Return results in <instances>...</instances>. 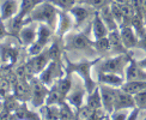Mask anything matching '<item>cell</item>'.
Instances as JSON below:
<instances>
[{
  "label": "cell",
  "mask_w": 146,
  "mask_h": 120,
  "mask_svg": "<svg viewBox=\"0 0 146 120\" xmlns=\"http://www.w3.org/2000/svg\"><path fill=\"white\" fill-rule=\"evenodd\" d=\"M42 119L38 112H34L29 109L27 106V102H22L19 108L12 114V119Z\"/></svg>",
  "instance_id": "obj_23"
},
{
  "label": "cell",
  "mask_w": 146,
  "mask_h": 120,
  "mask_svg": "<svg viewBox=\"0 0 146 120\" xmlns=\"http://www.w3.org/2000/svg\"><path fill=\"white\" fill-rule=\"evenodd\" d=\"M135 106L137 105H135L134 95L126 93L121 88H119L117 93H116V99H115L114 111H116V109H132V108L135 107Z\"/></svg>",
  "instance_id": "obj_15"
},
{
  "label": "cell",
  "mask_w": 146,
  "mask_h": 120,
  "mask_svg": "<svg viewBox=\"0 0 146 120\" xmlns=\"http://www.w3.org/2000/svg\"><path fill=\"white\" fill-rule=\"evenodd\" d=\"M30 84H31V100H30L31 106L34 108H40L42 105L46 103L49 87H47L38 78V76L33 77L30 79Z\"/></svg>",
  "instance_id": "obj_6"
},
{
  "label": "cell",
  "mask_w": 146,
  "mask_h": 120,
  "mask_svg": "<svg viewBox=\"0 0 146 120\" xmlns=\"http://www.w3.org/2000/svg\"><path fill=\"white\" fill-rule=\"evenodd\" d=\"M133 54L131 52L123 54H115L104 59H100L97 64L94 66V70L97 72H113L125 77V71L127 65L129 64Z\"/></svg>",
  "instance_id": "obj_3"
},
{
  "label": "cell",
  "mask_w": 146,
  "mask_h": 120,
  "mask_svg": "<svg viewBox=\"0 0 146 120\" xmlns=\"http://www.w3.org/2000/svg\"><path fill=\"white\" fill-rule=\"evenodd\" d=\"M140 108L139 107H133L132 109H131V112H129V115H128V120H131V119H139V117H140Z\"/></svg>",
  "instance_id": "obj_42"
},
{
  "label": "cell",
  "mask_w": 146,
  "mask_h": 120,
  "mask_svg": "<svg viewBox=\"0 0 146 120\" xmlns=\"http://www.w3.org/2000/svg\"><path fill=\"white\" fill-rule=\"evenodd\" d=\"M134 100L137 107H139L140 109H146V89L137 93L134 95Z\"/></svg>",
  "instance_id": "obj_38"
},
{
  "label": "cell",
  "mask_w": 146,
  "mask_h": 120,
  "mask_svg": "<svg viewBox=\"0 0 146 120\" xmlns=\"http://www.w3.org/2000/svg\"><path fill=\"white\" fill-rule=\"evenodd\" d=\"M64 47L65 51H78L85 53H97L94 48V41L90 39L88 31L79 33H67L64 37Z\"/></svg>",
  "instance_id": "obj_4"
},
{
  "label": "cell",
  "mask_w": 146,
  "mask_h": 120,
  "mask_svg": "<svg viewBox=\"0 0 146 120\" xmlns=\"http://www.w3.org/2000/svg\"><path fill=\"white\" fill-rule=\"evenodd\" d=\"M42 1L43 0H21V9L17 15H19L23 18H27L30 12Z\"/></svg>",
  "instance_id": "obj_29"
},
{
  "label": "cell",
  "mask_w": 146,
  "mask_h": 120,
  "mask_svg": "<svg viewBox=\"0 0 146 120\" xmlns=\"http://www.w3.org/2000/svg\"><path fill=\"white\" fill-rule=\"evenodd\" d=\"M59 11L60 10L54 4H52L49 0H43L25 18V24L30 22L46 23L53 30H56L59 21Z\"/></svg>",
  "instance_id": "obj_2"
},
{
  "label": "cell",
  "mask_w": 146,
  "mask_h": 120,
  "mask_svg": "<svg viewBox=\"0 0 146 120\" xmlns=\"http://www.w3.org/2000/svg\"><path fill=\"white\" fill-rule=\"evenodd\" d=\"M49 1L55 5L59 10H67V11H70L77 4L76 0H49Z\"/></svg>",
  "instance_id": "obj_35"
},
{
  "label": "cell",
  "mask_w": 146,
  "mask_h": 120,
  "mask_svg": "<svg viewBox=\"0 0 146 120\" xmlns=\"http://www.w3.org/2000/svg\"><path fill=\"white\" fill-rule=\"evenodd\" d=\"M21 9V0H1L0 12H1V21L6 22L15 17Z\"/></svg>",
  "instance_id": "obj_16"
},
{
  "label": "cell",
  "mask_w": 146,
  "mask_h": 120,
  "mask_svg": "<svg viewBox=\"0 0 146 120\" xmlns=\"http://www.w3.org/2000/svg\"><path fill=\"white\" fill-rule=\"evenodd\" d=\"M73 73L68 70H65V73L62 77H60L59 79L55 82L56 85L59 88V90L61 91V94L65 96H67V94L71 91V89L73 87V78H72Z\"/></svg>",
  "instance_id": "obj_21"
},
{
  "label": "cell",
  "mask_w": 146,
  "mask_h": 120,
  "mask_svg": "<svg viewBox=\"0 0 146 120\" xmlns=\"http://www.w3.org/2000/svg\"><path fill=\"white\" fill-rule=\"evenodd\" d=\"M77 4H84L85 3V0H76Z\"/></svg>",
  "instance_id": "obj_47"
},
{
  "label": "cell",
  "mask_w": 146,
  "mask_h": 120,
  "mask_svg": "<svg viewBox=\"0 0 146 120\" xmlns=\"http://www.w3.org/2000/svg\"><path fill=\"white\" fill-rule=\"evenodd\" d=\"M131 109H116L110 114V119H122L127 120L129 115Z\"/></svg>",
  "instance_id": "obj_40"
},
{
  "label": "cell",
  "mask_w": 146,
  "mask_h": 120,
  "mask_svg": "<svg viewBox=\"0 0 146 120\" xmlns=\"http://www.w3.org/2000/svg\"><path fill=\"white\" fill-rule=\"evenodd\" d=\"M92 119H95V120H98V119H110V113L107 112L104 109V107L96 108V109L94 111Z\"/></svg>",
  "instance_id": "obj_39"
},
{
  "label": "cell",
  "mask_w": 146,
  "mask_h": 120,
  "mask_svg": "<svg viewBox=\"0 0 146 120\" xmlns=\"http://www.w3.org/2000/svg\"><path fill=\"white\" fill-rule=\"evenodd\" d=\"M111 1H113V0H85L84 4L91 6V7L95 9L96 11H98V10H101L102 7H104V6L109 5Z\"/></svg>",
  "instance_id": "obj_37"
},
{
  "label": "cell",
  "mask_w": 146,
  "mask_h": 120,
  "mask_svg": "<svg viewBox=\"0 0 146 120\" xmlns=\"http://www.w3.org/2000/svg\"><path fill=\"white\" fill-rule=\"evenodd\" d=\"M110 9H111V13L115 18V21H116L119 28L121 27V24H122V21H123V13H122V9H121V5L113 0L110 3Z\"/></svg>",
  "instance_id": "obj_33"
},
{
  "label": "cell",
  "mask_w": 146,
  "mask_h": 120,
  "mask_svg": "<svg viewBox=\"0 0 146 120\" xmlns=\"http://www.w3.org/2000/svg\"><path fill=\"white\" fill-rule=\"evenodd\" d=\"M46 48H47V47L42 46L41 43H38L37 41H35L34 43H31L29 47H27V49H28L29 57H35V55H37V54H40L41 52H43Z\"/></svg>",
  "instance_id": "obj_36"
},
{
  "label": "cell",
  "mask_w": 146,
  "mask_h": 120,
  "mask_svg": "<svg viewBox=\"0 0 146 120\" xmlns=\"http://www.w3.org/2000/svg\"><path fill=\"white\" fill-rule=\"evenodd\" d=\"M18 58V48L12 45H1V67L6 66V70L12 67L17 61Z\"/></svg>",
  "instance_id": "obj_17"
},
{
  "label": "cell",
  "mask_w": 146,
  "mask_h": 120,
  "mask_svg": "<svg viewBox=\"0 0 146 120\" xmlns=\"http://www.w3.org/2000/svg\"><path fill=\"white\" fill-rule=\"evenodd\" d=\"M74 28V19L71 15V12L67 10H60L59 11V21L56 27V36L59 37H64V36L70 33L71 30Z\"/></svg>",
  "instance_id": "obj_10"
},
{
  "label": "cell",
  "mask_w": 146,
  "mask_h": 120,
  "mask_svg": "<svg viewBox=\"0 0 146 120\" xmlns=\"http://www.w3.org/2000/svg\"><path fill=\"white\" fill-rule=\"evenodd\" d=\"M98 85H100L101 95H102V105L107 112L111 114L114 112L115 99H116V93L119 88L107 85V84H98Z\"/></svg>",
  "instance_id": "obj_11"
},
{
  "label": "cell",
  "mask_w": 146,
  "mask_h": 120,
  "mask_svg": "<svg viewBox=\"0 0 146 120\" xmlns=\"http://www.w3.org/2000/svg\"><path fill=\"white\" fill-rule=\"evenodd\" d=\"M131 6L133 7V10H134L135 15L143 16V0H132V1H131Z\"/></svg>",
  "instance_id": "obj_41"
},
{
  "label": "cell",
  "mask_w": 146,
  "mask_h": 120,
  "mask_svg": "<svg viewBox=\"0 0 146 120\" xmlns=\"http://www.w3.org/2000/svg\"><path fill=\"white\" fill-rule=\"evenodd\" d=\"M145 30H146V27H145Z\"/></svg>",
  "instance_id": "obj_48"
},
{
  "label": "cell",
  "mask_w": 146,
  "mask_h": 120,
  "mask_svg": "<svg viewBox=\"0 0 146 120\" xmlns=\"http://www.w3.org/2000/svg\"><path fill=\"white\" fill-rule=\"evenodd\" d=\"M115 1H117L120 4H131L132 0H115Z\"/></svg>",
  "instance_id": "obj_46"
},
{
  "label": "cell",
  "mask_w": 146,
  "mask_h": 120,
  "mask_svg": "<svg viewBox=\"0 0 146 120\" xmlns=\"http://www.w3.org/2000/svg\"><path fill=\"white\" fill-rule=\"evenodd\" d=\"M12 83H13L12 93L21 102L31 100V84L29 79H17L15 76H12Z\"/></svg>",
  "instance_id": "obj_9"
},
{
  "label": "cell",
  "mask_w": 146,
  "mask_h": 120,
  "mask_svg": "<svg viewBox=\"0 0 146 120\" xmlns=\"http://www.w3.org/2000/svg\"><path fill=\"white\" fill-rule=\"evenodd\" d=\"M138 63H139V65H140L141 67L146 71V57L143 58V59H140V60H138Z\"/></svg>",
  "instance_id": "obj_44"
},
{
  "label": "cell",
  "mask_w": 146,
  "mask_h": 120,
  "mask_svg": "<svg viewBox=\"0 0 146 120\" xmlns=\"http://www.w3.org/2000/svg\"><path fill=\"white\" fill-rule=\"evenodd\" d=\"M121 89L126 93H129L132 95H135L137 93L141 91V90L146 89V81H126Z\"/></svg>",
  "instance_id": "obj_27"
},
{
  "label": "cell",
  "mask_w": 146,
  "mask_h": 120,
  "mask_svg": "<svg viewBox=\"0 0 146 120\" xmlns=\"http://www.w3.org/2000/svg\"><path fill=\"white\" fill-rule=\"evenodd\" d=\"M143 16L146 22V0H143Z\"/></svg>",
  "instance_id": "obj_45"
},
{
  "label": "cell",
  "mask_w": 146,
  "mask_h": 120,
  "mask_svg": "<svg viewBox=\"0 0 146 120\" xmlns=\"http://www.w3.org/2000/svg\"><path fill=\"white\" fill-rule=\"evenodd\" d=\"M37 30H38L37 22H30L24 24V27L19 31V42L24 47H29L37 39Z\"/></svg>",
  "instance_id": "obj_12"
},
{
  "label": "cell",
  "mask_w": 146,
  "mask_h": 120,
  "mask_svg": "<svg viewBox=\"0 0 146 120\" xmlns=\"http://www.w3.org/2000/svg\"><path fill=\"white\" fill-rule=\"evenodd\" d=\"M109 41H110V47H111V51L110 53L113 55L115 54H123V53H128L129 49H127L125 47L122 39H121V34H120V29L116 30H111L108 35Z\"/></svg>",
  "instance_id": "obj_20"
},
{
  "label": "cell",
  "mask_w": 146,
  "mask_h": 120,
  "mask_svg": "<svg viewBox=\"0 0 146 120\" xmlns=\"http://www.w3.org/2000/svg\"><path fill=\"white\" fill-rule=\"evenodd\" d=\"M125 78L126 81H146V71L139 65L138 60L132 58L129 64L126 67Z\"/></svg>",
  "instance_id": "obj_14"
},
{
  "label": "cell",
  "mask_w": 146,
  "mask_h": 120,
  "mask_svg": "<svg viewBox=\"0 0 146 120\" xmlns=\"http://www.w3.org/2000/svg\"><path fill=\"white\" fill-rule=\"evenodd\" d=\"M94 48L95 51L100 54V57H106L107 54L110 53L111 47H110V41L109 37H103V39H98V40H94Z\"/></svg>",
  "instance_id": "obj_28"
},
{
  "label": "cell",
  "mask_w": 146,
  "mask_h": 120,
  "mask_svg": "<svg viewBox=\"0 0 146 120\" xmlns=\"http://www.w3.org/2000/svg\"><path fill=\"white\" fill-rule=\"evenodd\" d=\"M97 82L98 84H107L115 88H121L126 82V78L121 75L113 73V72H97Z\"/></svg>",
  "instance_id": "obj_18"
},
{
  "label": "cell",
  "mask_w": 146,
  "mask_h": 120,
  "mask_svg": "<svg viewBox=\"0 0 146 120\" xmlns=\"http://www.w3.org/2000/svg\"><path fill=\"white\" fill-rule=\"evenodd\" d=\"M86 95H88L86 87H85L83 79L80 78V79L77 81L76 83H73L71 91L66 96V101H67L76 111H78L79 108L85 103Z\"/></svg>",
  "instance_id": "obj_7"
},
{
  "label": "cell",
  "mask_w": 146,
  "mask_h": 120,
  "mask_svg": "<svg viewBox=\"0 0 146 120\" xmlns=\"http://www.w3.org/2000/svg\"><path fill=\"white\" fill-rule=\"evenodd\" d=\"M70 12L74 19V29H79L85 22L89 21L90 17H94L96 10L86 4H76Z\"/></svg>",
  "instance_id": "obj_8"
},
{
  "label": "cell",
  "mask_w": 146,
  "mask_h": 120,
  "mask_svg": "<svg viewBox=\"0 0 146 120\" xmlns=\"http://www.w3.org/2000/svg\"><path fill=\"white\" fill-rule=\"evenodd\" d=\"M60 108V119H77V111L73 108L67 101H64L59 105Z\"/></svg>",
  "instance_id": "obj_30"
},
{
  "label": "cell",
  "mask_w": 146,
  "mask_h": 120,
  "mask_svg": "<svg viewBox=\"0 0 146 120\" xmlns=\"http://www.w3.org/2000/svg\"><path fill=\"white\" fill-rule=\"evenodd\" d=\"M91 33L94 35V40L107 37L109 33H110V30L107 27V24L103 22V19L101 18L98 11L95 12L92 19H91Z\"/></svg>",
  "instance_id": "obj_13"
},
{
  "label": "cell",
  "mask_w": 146,
  "mask_h": 120,
  "mask_svg": "<svg viewBox=\"0 0 146 120\" xmlns=\"http://www.w3.org/2000/svg\"><path fill=\"white\" fill-rule=\"evenodd\" d=\"M120 34H121V39L125 47L127 49H134L138 46L139 42V36L135 33V30L132 28V25L129 27H121L120 28Z\"/></svg>",
  "instance_id": "obj_19"
},
{
  "label": "cell",
  "mask_w": 146,
  "mask_h": 120,
  "mask_svg": "<svg viewBox=\"0 0 146 120\" xmlns=\"http://www.w3.org/2000/svg\"><path fill=\"white\" fill-rule=\"evenodd\" d=\"M62 58L65 60V70H68L72 73L78 75L79 78H82L85 87H86L88 93L92 91L95 88L98 87V82L94 81L92 76H91V70L94 69V66L101 59L100 57L97 59H91V60L83 59V60H79V61H72V60L68 59L67 54L64 52Z\"/></svg>",
  "instance_id": "obj_1"
},
{
  "label": "cell",
  "mask_w": 146,
  "mask_h": 120,
  "mask_svg": "<svg viewBox=\"0 0 146 120\" xmlns=\"http://www.w3.org/2000/svg\"><path fill=\"white\" fill-rule=\"evenodd\" d=\"M65 100H66V97L61 94V91L59 90L56 83H54L53 85L49 88V93H48L46 103L47 105H60Z\"/></svg>",
  "instance_id": "obj_26"
},
{
  "label": "cell",
  "mask_w": 146,
  "mask_h": 120,
  "mask_svg": "<svg viewBox=\"0 0 146 120\" xmlns=\"http://www.w3.org/2000/svg\"><path fill=\"white\" fill-rule=\"evenodd\" d=\"M100 12V16L101 18L103 19V22H104L107 24V27L109 28V30H116L119 29V25H117V23L116 21H115V18L111 13V9H110V4L104 6V7H102L101 10H98Z\"/></svg>",
  "instance_id": "obj_24"
},
{
  "label": "cell",
  "mask_w": 146,
  "mask_h": 120,
  "mask_svg": "<svg viewBox=\"0 0 146 120\" xmlns=\"http://www.w3.org/2000/svg\"><path fill=\"white\" fill-rule=\"evenodd\" d=\"M145 27H146V22L144 19V17L139 16V15H134L133 21H132V28L135 30V33L138 34L139 37H141V36H144L146 34Z\"/></svg>",
  "instance_id": "obj_32"
},
{
  "label": "cell",
  "mask_w": 146,
  "mask_h": 120,
  "mask_svg": "<svg viewBox=\"0 0 146 120\" xmlns=\"http://www.w3.org/2000/svg\"><path fill=\"white\" fill-rule=\"evenodd\" d=\"M65 73V65L61 60H50L47 67L38 75V78L47 87H52Z\"/></svg>",
  "instance_id": "obj_5"
},
{
  "label": "cell",
  "mask_w": 146,
  "mask_h": 120,
  "mask_svg": "<svg viewBox=\"0 0 146 120\" xmlns=\"http://www.w3.org/2000/svg\"><path fill=\"white\" fill-rule=\"evenodd\" d=\"M54 30L48 25L46 23H38V30H37V39L36 41L41 43L42 46L48 47V43L50 41L52 37V34H53Z\"/></svg>",
  "instance_id": "obj_22"
},
{
  "label": "cell",
  "mask_w": 146,
  "mask_h": 120,
  "mask_svg": "<svg viewBox=\"0 0 146 120\" xmlns=\"http://www.w3.org/2000/svg\"><path fill=\"white\" fill-rule=\"evenodd\" d=\"M85 103L88 106H90L92 109H96V108L103 107L102 105V95H101V90H100V85L95 88L92 91L88 93L86 95V100H85Z\"/></svg>",
  "instance_id": "obj_25"
},
{
  "label": "cell",
  "mask_w": 146,
  "mask_h": 120,
  "mask_svg": "<svg viewBox=\"0 0 146 120\" xmlns=\"http://www.w3.org/2000/svg\"><path fill=\"white\" fill-rule=\"evenodd\" d=\"M120 4V3H119ZM121 5V9H122V13H123V21L121 27H129L132 25V21H133V17H134L135 12L133 10V7L131 6V4H120ZM120 27V28H121ZM119 28V29H120Z\"/></svg>",
  "instance_id": "obj_31"
},
{
  "label": "cell",
  "mask_w": 146,
  "mask_h": 120,
  "mask_svg": "<svg viewBox=\"0 0 146 120\" xmlns=\"http://www.w3.org/2000/svg\"><path fill=\"white\" fill-rule=\"evenodd\" d=\"M94 111L95 109H92L90 106H88L86 103H84L77 111V119H92Z\"/></svg>",
  "instance_id": "obj_34"
},
{
  "label": "cell",
  "mask_w": 146,
  "mask_h": 120,
  "mask_svg": "<svg viewBox=\"0 0 146 120\" xmlns=\"http://www.w3.org/2000/svg\"><path fill=\"white\" fill-rule=\"evenodd\" d=\"M138 49H141L146 53V34L141 37H139V42H138V46H137Z\"/></svg>",
  "instance_id": "obj_43"
}]
</instances>
